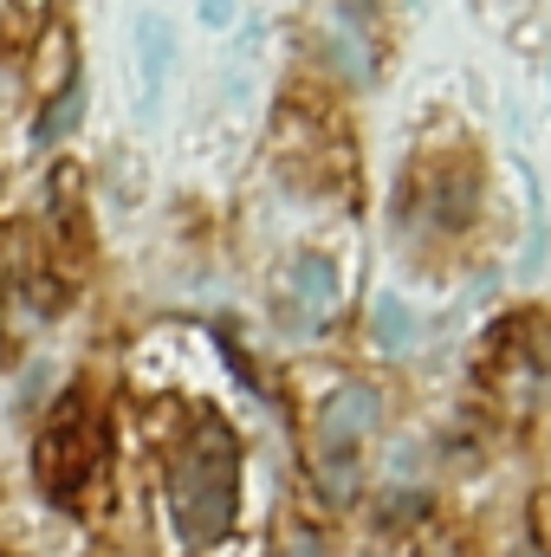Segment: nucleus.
Masks as SVG:
<instances>
[{"mask_svg":"<svg viewBox=\"0 0 551 557\" xmlns=\"http://www.w3.org/2000/svg\"><path fill=\"white\" fill-rule=\"evenodd\" d=\"M234 512H241V441L228 434V421L201 416V428L182 441L169 467V525L188 552H208L234 532Z\"/></svg>","mask_w":551,"mask_h":557,"instance_id":"f257e3e1","label":"nucleus"},{"mask_svg":"<svg viewBox=\"0 0 551 557\" xmlns=\"http://www.w3.org/2000/svg\"><path fill=\"white\" fill-rule=\"evenodd\" d=\"M383 421V396L370 383H338L318 403V441H311V480L331 506H351L357 473H364V441Z\"/></svg>","mask_w":551,"mask_h":557,"instance_id":"f03ea898","label":"nucleus"},{"mask_svg":"<svg viewBox=\"0 0 551 557\" xmlns=\"http://www.w3.org/2000/svg\"><path fill=\"white\" fill-rule=\"evenodd\" d=\"M91 434H98V428H91V416H85L78 396H65L59 416L46 421L39 447H33V473H39V486H46L52 506H72V499H78L85 467H91Z\"/></svg>","mask_w":551,"mask_h":557,"instance_id":"7ed1b4c3","label":"nucleus"},{"mask_svg":"<svg viewBox=\"0 0 551 557\" xmlns=\"http://www.w3.org/2000/svg\"><path fill=\"white\" fill-rule=\"evenodd\" d=\"M169 65H175V26H169L162 13H143V20H137V78H143L137 117H143V124H149V117H156V104H162Z\"/></svg>","mask_w":551,"mask_h":557,"instance_id":"20e7f679","label":"nucleus"},{"mask_svg":"<svg viewBox=\"0 0 551 557\" xmlns=\"http://www.w3.org/2000/svg\"><path fill=\"white\" fill-rule=\"evenodd\" d=\"M285 298L298 305V324H325L338 311V267L325 253H298L285 267Z\"/></svg>","mask_w":551,"mask_h":557,"instance_id":"39448f33","label":"nucleus"},{"mask_svg":"<svg viewBox=\"0 0 551 557\" xmlns=\"http://www.w3.org/2000/svg\"><path fill=\"white\" fill-rule=\"evenodd\" d=\"M474 208H480V182H474V162H448L441 175H434V221L441 227H467L474 221Z\"/></svg>","mask_w":551,"mask_h":557,"instance_id":"423d86ee","label":"nucleus"},{"mask_svg":"<svg viewBox=\"0 0 551 557\" xmlns=\"http://www.w3.org/2000/svg\"><path fill=\"white\" fill-rule=\"evenodd\" d=\"M85 124V78H65L59 91H52V104L39 111V124H33V143H65L72 131Z\"/></svg>","mask_w":551,"mask_h":557,"instance_id":"0eeeda50","label":"nucleus"},{"mask_svg":"<svg viewBox=\"0 0 551 557\" xmlns=\"http://www.w3.org/2000/svg\"><path fill=\"white\" fill-rule=\"evenodd\" d=\"M519 182H526V201H532V234H526V253H519V278H539V273H546V253H551L546 188H539V175H532V162H519Z\"/></svg>","mask_w":551,"mask_h":557,"instance_id":"6e6552de","label":"nucleus"},{"mask_svg":"<svg viewBox=\"0 0 551 557\" xmlns=\"http://www.w3.org/2000/svg\"><path fill=\"white\" fill-rule=\"evenodd\" d=\"M370 331H377V344L390 350V357H403V350H415V311L396 298V292H383L377 305H370Z\"/></svg>","mask_w":551,"mask_h":557,"instance_id":"1a4fd4ad","label":"nucleus"},{"mask_svg":"<svg viewBox=\"0 0 551 557\" xmlns=\"http://www.w3.org/2000/svg\"><path fill=\"white\" fill-rule=\"evenodd\" d=\"M195 13H201V26H234V0H195Z\"/></svg>","mask_w":551,"mask_h":557,"instance_id":"9d476101","label":"nucleus"},{"mask_svg":"<svg viewBox=\"0 0 551 557\" xmlns=\"http://www.w3.org/2000/svg\"><path fill=\"white\" fill-rule=\"evenodd\" d=\"M273 557H325V545H318V539H292V545L273 552Z\"/></svg>","mask_w":551,"mask_h":557,"instance_id":"9b49d317","label":"nucleus"},{"mask_svg":"<svg viewBox=\"0 0 551 557\" xmlns=\"http://www.w3.org/2000/svg\"><path fill=\"white\" fill-rule=\"evenodd\" d=\"M513 557H539V552H532V539H519V545H513Z\"/></svg>","mask_w":551,"mask_h":557,"instance_id":"f8f14e48","label":"nucleus"}]
</instances>
